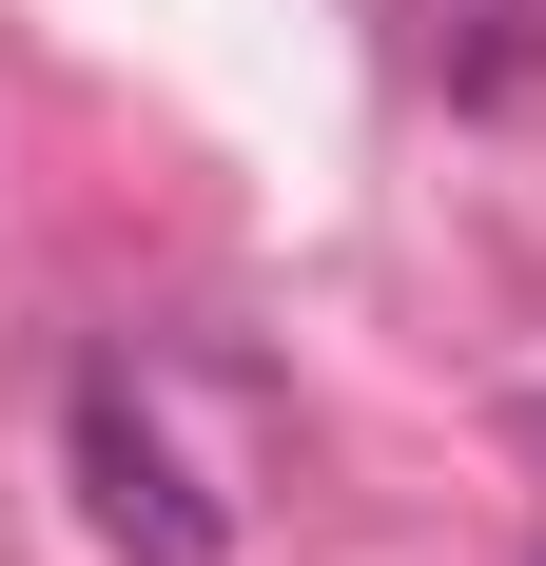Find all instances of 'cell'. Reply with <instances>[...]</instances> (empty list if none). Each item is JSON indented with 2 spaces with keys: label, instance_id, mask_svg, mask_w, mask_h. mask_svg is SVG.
I'll list each match as a JSON object with an SVG mask.
<instances>
[{
  "label": "cell",
  "instance_id": "obj_1",
  "mask_svg": "<svg viewBox=\"0 0 546 566\" xmlns=\"http://www.w3.org/2000/svg\"><path fill=\"white\" fill-rule=\"evenodd\" d=\"M78 509H98V547H117V566H234V509L176 469V430L117 391V371L78 391Z\"/></svg>",
  "mask_w": 546,
  "mask_h": 566
}]
</instances>
